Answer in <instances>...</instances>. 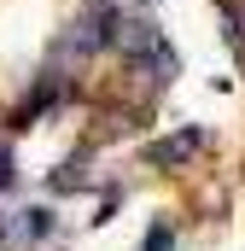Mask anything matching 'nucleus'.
Returning <instances> with one entry per match:
<instances>
[{"instance_id":"f257e3e1","label":"nucleus","mask_w":245,"mask_h":251,"mask_svg":"<svg viewBox=\"0 0 245 251\" xmlns=\"http://www.w3.org/2000/svg\"><path fill=\"white\" fill-rule=\"evenodd\" d=\"M198 146H204V134H198V128H181V134H170V140L146 146V164H158V170H175V164H187Z\"/></svg>"},{"instance_id":"f03ea898","label":"nucleus","mask_w":245,"mask_h":251,"mask_svg":"<svg viewBox=\"0 0 245 251\" xmlns=\"http://www.w3.org/2000/svg\"><path fill=\"white\" fill-rule=\"evenodd\" d=\"M53 228H59V222H53V210H41V204H35V210H24V222H18V234H24V240H47Z\"/></svg>"},{"instance_id":"7ed1b4c3","label":"nucleus","mask_w":245,"mask_h":251,"mask_svg":"<svg viewBox=\"0 0 245 251\" xmlns=\"http://www.w3.org/2000/svg\"><path fill=\"white\" fill-rule=\"evenodd\" d=\"M12 181H18V158H12V140L0 134V193L12 187Z\"/></svg>"},{"instance_id":"20e7f679","label":"nucleus","mask_w":245,"mask_h":251,"mask_svg":"<svg viewBox=\"0 0 245 251\" xmlns=\"http://www.w3.org/2000/svg\"><path fill=\"white\" fill-rule=\"evenodd\" d=\"M146 251H170V228H152L146 234Z\"/></svg>"},{"instance_id":"39448f33","label":"nucleus","mask_w":245,"mask_h":251,"mask_svg":"<svg viewBox=\"0 0 245 251\" xmlns=\"http://www.w3.org/2000/svg\"><path fill=\"white\" fill-rule=\"evenodd\" d=\"M88 6H117V0H88Z\"/></svg>"}]
</instances>
